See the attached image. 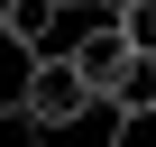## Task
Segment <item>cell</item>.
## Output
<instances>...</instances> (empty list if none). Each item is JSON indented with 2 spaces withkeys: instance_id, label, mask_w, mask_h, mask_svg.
<instances>
[{
  "instance_id": "1",
  "label": "cell",
  "mask_w": 156,
  "mask_h": 147,
  "mask_svg": "<svg viewBox=\"0 0 156 147\" xmlns=\"http://www.w3.org/2000/svg\"><path fill=\"white\" fill-rule=\"evenodd\" d=\"M83 110H101V92H92V74L73 64V46H37V55H28V83H19V120L73 129Z\"/></svg>"
},
{
  "instance_id": "2",
  "label": "cell",
  "mask_w": 156,
  "mask_h": 147,
  "mask_svg": "<svg viewBox=\"0 0 156 147\" xmlns=\"http://www.w3.org/2000/svg\"><path fill=\"white\" fill-rule=\"evenodd\" d=\"M64 46H73V64L92 74V92H101V101H110V83H119L129 55H138V37H129V19H119V9H101L83 37H64Z\"/></svg>"
},
{
  "instance_id": "3",
  "label": "cell",
  "mask_w": 156,
  "mask_h": 147,
  "mask_svg": "<svg viewBox=\"0 0 156 147\" xmlns=\"http://www.w3.org/2000/svg\"><path fill=\"white\" fill-rule=\"evenodd\" d=\"M64 9H73V0H9V19H0V37H9L19 55H37V46H55Z\"/></svg>"
},
{
  "instance_id": "4",
  "label": "cell",
  "mask_w": 156,
  "mask_h": 147,
  "mask_svg": "<svg viewBox=\"0 0 156 147\" xmlns=\"http://www.w3.org/2000/svg\"><path fill=\"white\" fill-rule=\"evenodd\" d=\"M119 19H129V37H138V46H156V0H129Z\"/></svg>"
},
{
  "instance_id": "5",
  "label": "cell",
  "mask_w": 156,
  "mask_h": 147,
  "mask_svg": "<svg viewBox=\"0 0 156 147\" xmlns=\"http://www.w3.org/2000/svg\"><path fill=\"white\" fill-rule=\"evenodd\" d=\"M101 9H129V0H101Z\"/></svg>"
},
{
  "instance_id": "6",
  "label": "cell",
  "mask_w": 156,
  "mask_h": 147,
  "mask_svg": "<svg viewBox=\"0 0 156 147\" xmlns=\"http://www.w3.org/2000/svg\"><path fill=\"white\" fill-rule=\"evenodd\" d=\"M9 120H19V110H0V129H9Z\"/></svg>"
},
{
  "instance_id": "7",
  "label": "cell",
  "mask_w": 156,
  "mask_h": 147,
  "mask_svg": "<svg viewBox=\"0 0 156 147\" xmlns=\"http://www.w3.org/2000/svg\"><path fill=\"white\" fill-rule=\"evenodd\" d=\"M0 19H9V0H0Z\"/></svg>"
}]
</instances>
